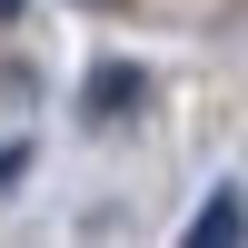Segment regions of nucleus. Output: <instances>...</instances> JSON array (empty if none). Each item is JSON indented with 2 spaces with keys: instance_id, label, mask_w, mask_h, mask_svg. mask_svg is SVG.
<instances>
[{
  "instance_id": "nucleus-1",
  "label": "nucleus",
  "mask_w": 248,
  "mask_h": 248,
  "mask_svg": "<svg viewBox=\"0 0 248 248\" xmlns=\"http://www.w3.org/2000/svg\"><path fill=\"white\" fill-rule=\"evenodd\" d=\"M238 229H248V209H238V189H218V199H209V209H199V218H189V238H199V248H229Z\"/></svg>"
},
{
  "instance_id": "nucleus-2",
  "label": "nucleus",
  "mask_w": 248,
  "mask_h": 248,
  "mask_svg": "<svg viewBox=\"0 0 248 248\" xmlns=\"http://www.w3.org/2000/svg\"><path fill=\"white\" fill-rule=\"evenodd\" d=\"M139 99H149L139 70H90V109H99V119H109V109H139Z\"/></svg>"
},
{
  "instance_id": "nucleus-3",
  "label": "nucleus",
  "mask_w": 248,
  "mask_h": 248,
  "mask_svg": "<svg viewBox=\"0 0 248 248\" xmlns=\"http://www.w3.org/2000/svg\"><path fill=\"white\" fill-rule=\"evenodd\" d=\"M10 10H20V0H0V20H10Z\"/></svg>"
}]
</instances>
